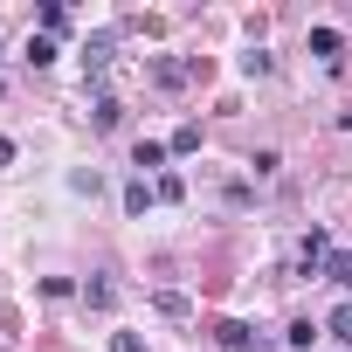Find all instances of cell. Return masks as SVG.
I'll use <instances>...</instances> for the list:
<instances>
[{"mask_svg": "<svg viewBox=\"0 0 352 352\" xmlns=\"http://www.w3.org/2000/svg\"><path fill=\"white\" fill-rule=\"evenodd\" d=\"M214 338H221L228 352H256V345H249V324H242V318H221V324H214Z\"/></svg>", "mask_w": 352, "mask_h": 352, "instance_id": "1", "label": "cell"}, {"mask_svg": "<svg viewBox=\"0 0 352 352\" xmlns=\"http://www.w3.org/2000/svg\"><path fill=\"white\" fill-rule=\"evenodd\" d=\"M324 276H331L338 290H352V249H331V256H324Z\"/></svg>", "mask_w": 352, "mask_h": 352, "instance_id": "2", "label": "cell"}, {"mask_svg": "<svg viewBox=\"0 0 352 352\" xmlns=\"http://www.w3.org/2000/svg\"><path fill=\"white\" fill-rule=\"evenodd\" d=\"M324 331H331V338H338V345H352V297H345V304H338V311H331V318H324Z\"/></svg>", "mask_w": 352, "mask_h": 352, "instance_id": "3", "label": "cell"}, {"mask_svg": "<svg viewBox=\"0 0 352 352\" xmlns=\"http://www.w3.org/2000/svg\"><path fill=\"white\" fill-rule=\"evenodd\" d=\"M35 21H42V35H49V42H56V35H63V28H69V8H56V0H49V8H42V14H35Z\"/></svg>", "mask_w": 352, "mask_h": 352, "instance_id": "4", "label": "cell"}, {"mask_svg": "<svg viewBox=\"0 0 352 352\" xmlns=\"http://www.w3.org/2000/svg\"><path fill=\"white\" fill-rule=\"evenodd\" d=\"M338 49H345V42H338V28H311V56H324V63H331Z\"/></svg>", "mask_w": 352, "mask_h": 352, "instance_id": "5", "label": "cell"}, {"mask_svg": "<svg viewBox=\"0 0 352 352\" xmlns=\"http://www.w3.org/2000/svg\"><path fill=\"white\" fill-rule=\"evenodd\" d=\"M152 201H159V187H145V180H131V187H124V208H131V214H145Z\"/></svg>", "mask_w": 352, "mask_h": 352, "instance_id": "6", "label": "cell"}, {"mask_svg": "<svg viewBox=\"0 0 352 352\" xmlns=\"http://www.w3.org/2000/svg\"><path fill=\"white\" fill-rule=\"evenodd\" d=\"M28 63L49 69V63H56V42H49V35H28Z\"/></svg>", "mask_w": 352, "mask_h": 352, "instance_id": "7", "label": "cell"}, {"mask_svg": "<svg viewBox=\"0 0 352 352\" xmlns=\"http://www.w3.org/2000/svg\"><path fill=\"white\" fill-rule=\"evenodd\" d=\"M118 118H124V104L118 97H97V131H118Z\"/></svg>", "mask_w": 352, "mask_h": 352, "instance_id": "8", "label": "cell"}, {"mask_svg": "<svg viewBox=\"0 0 352 352\" xmlns=\"http://www.w3.org/2000/svg\"><path fill=\"white\" fill-rule=\"evenodd\" d=\"M131 166H145V173H152V166H166V145H152V138H138V152H131Z\"/></svg>", "mask_w": 352, "mask_h": 352, "instance_id": "9", "label": "cell"}, {"mask_svg": "<svg viewBox=\"0 0 352 352\" xmlns=\"http://www.w3.org/2000/svg\"><path fill=\"white\" fill-rule=\"evenodd\" d=\"M83 63H90V69H104V63H111V35H90V49H83Z\"/></svg>", "mask_w": 352, "mask_h": 352, "instance_id": "10", "label": "cell"}, {"mask_svg": "<svg viewBox=\"0 0 352 352\" xmlns=\"http://www.w3.org/2000/svg\"><path fill=\"white\" fill-rule=\"evenodd\" d=\"M152 304H159V311H166V318H187V297H180V290H159V297H152Z\"/></svg>", "mask_w": 352, "mask_h": 352, "instance_id": "11", "label": "cell"}, {"mask_svg": "<svg viewBox=\"0 0 352 352\" xmlns=\"http://www.w3.org/2000/svg\"><path fill=\"white\" fill-rule=\"evenodd\" d=\"M194 145H201V124H180V131H173V145H166V152H194Z\"/></svg>", "mask_w": 352, "mask_h": 352, "instance_id": "12", "label": "cell"}, {"mask_svg": "<svg viewBox=\"0 0 352 352\" xmlns=\"http://www.w3.org/2000/svg\"><path fill=\"white\" fill-rule=\"evenodd\" d=\"M111 352H145V345H138L131 331H118V338H111Z\"/></svg>", "mask_w": 352, "mask_h": 352, "instance_id": "13", "label": "cell"}, {"mask_svg": "<svg viewBox=\"0 0 352 352\" xmlns=\"http://www.w3.org/2000/svg\"><path fill=\"white\" fill-rule=\"evenodd\" d=\"M0 166H14V138H0Z\"/></svg>", "mask_w": 352, "mask_h": 352, "instance_id": "14", "label": "cell"}]
</instances>
